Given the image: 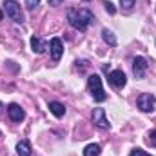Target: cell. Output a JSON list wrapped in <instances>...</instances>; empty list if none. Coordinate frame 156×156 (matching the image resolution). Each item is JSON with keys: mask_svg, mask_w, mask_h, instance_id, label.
Returning a JSON list of instances; mask_svg holds the SVG:
<instances>
[{"mask_svg": "<svg viewBox=\"0 0 156 156\" xmlns=\"http://www.w3.org/2000/svg\"><path fill=\"white\" fill-rule=\"evenodd\" d=\"M67 20H69V24H71L75 29L85 31L87 26L93 22V13L87 11V9H71V11L67 13Z\"/></svg>", "mask_w": 156, "mask_h": 156, "instance_id": "1", "label": "cell"}, {"mask_svg": "<svg viewBox=\"0 0 156 156\" xmlns=\"http://www.w3.org/2000/svg\"><path fill=\"white\" fill-rule=\"evenodd\" d=\"M87 87H89L91 96L96 102H104L107 98V94L104 91V85H102V78L98 76V75H91V76L87 78Z\"/></svg>", "mask_w": 156, "mask_h": 156, "instance_id": "2", "label": "cell"}, {"mask_svg": "<svg viewBox=\"0 0 156 156\" xmlns=\"http://www.w3.org/2000/svg\"><path fill=\"white\" fill-rule=\"evenodd\" d=\"M4 5H5V15H7L13 22H16V24H22V22H24L22 9H20V5H18L15 0H5Z\"/></svg>", "mask_w": 156, "mask_h": 156, "instance_id": "3", "label": "cell"}, {"mask_svg": "<svg viewBox=\"0 0 156 156\" xmlns=\"http://www.w3.org/2000/svg\"><path fill=\"white\" fill-rule=\"evenodd\" d=\"M138 109L142 113H153L154 111V105H156V96L151 94V93H144L138 96V102H136Z\"/></svg>", "mask_w": 156, "mask_h": 156, "instance_id": "4", "label": "cell"}, {"mask_svg": "<svg viewBox=\"0 0 156 156\" xmlns=\"http://www.w3.org/2000/svg\"><path fill=\"white\" fill-rule=\"evenodd\" d=\"M109 83L115 87V89H122V87H125V83H127V78H125V73L122 71V69H116V71H111L109 73Z\"/></svg>", "mask_w": 156, "mask_h": 156, "instance_id": "5", "label": "cell"}, {"mask_svg": "<svg viewBox=\"0 0 156 156\" xmlns=\"http://www.w3.org/2000/svg\"><path fill=\"white\" fill-rule=\"evenodd\" d=\"M147 69H149V64H147V60L144 56H136L133 60V73H134L136 78H144L145 73H147Z\"/></svg>", "mask_w": 156, "mask_h": 156, "instance_id": "6", "label": "cell"}, {"mask_svg": "<svg viewBox=\"0 0 156 156\" xmlns=\"http://www.w3.org/2000/svg\"><path fill=\"white\" fill-rule=\"evenodd\" d=\"M93 123H94L96 127H100V129H109V127H111L109 120L105 116V111H104L102 107H96V109L93 111Z\"/></svg>", "mask_w": 156, "mask_h": 156, "instance_id": "7", "label": "cell"}, {"mask_svg": "<svg viewBox=\"0 0 156 156\" xmlns=\"http://www.w3.org/2000/svg\"><path fill=\"white\" fill-rule=\"evenodd\" d=\"M49 51H51V56L55 62H58L64 55V45H62V40L60 38H53L49 42Z\"/></svg>", "mask_w": 156, "mask_h": 156, "instance_id": "8", "label": "cell"}, {"mask_svg": "<svg viewBox=\"0 0 156 156\" xmlns=\"http://www.w3.org/2000/svg\"><path fill=\"white\" fill-rule=\"evenodd\" d=\"M7 115H9V118H11V122H22V120L26 118L24 109H22L18 104H11V105H7Z\"/></svg>", "mask_w": 156, "mask_h": 156, "instance_id": "9", "label": "cell"}, {"mask_svg": "<svg viewBox=\"0 0 156 156\" xmlns=\"http://www.w3.org/2000/svg\"><path fill=\"white\" fill-rule=\"evenodd\" d=\"M16 153L18 156H31V144L27 140H22L16 144Z\"/></svg>", "mask_w": 156, "mask_h": 156, "instance_id": "10", "label": "cell"}, {"mask_svg": "<svg viewBox=\"0 0 156 156\" xmlns=\"http://www.w3.org/2000/svg\"><path fill=\"white\" fill-rule=\"evenodd\" d=\"M49 111H51L56 118H60V116L66 115V107H64V104H60V102H49Z\"/></svg>", "mask_w": 156, "mask_h": 156, "instance_id": "11", "label": "cell"}, {"mask_svg": "<svg viewBox=\"0 0 156 156\" xmlns=\"http://www.w3.org/2000/svg\"><path fill=\"white\" fill-rule=\"evenodd\" d=\"M31 47H33V51H35V53H44V51H45V49H47V44H45V42H42V40L40 38H37V37H33V38H31Z\"/></svg>", "mask_w": 156, "mask_h": 156, "instance_id": "12", "label": "cell"}, {"mask_svg": "<svg viewBox=\"0 0 156 156\" xmlns=\"http://www.w3.org/2000/svg\"><path fill=\"white\" fill-rule=\"evenodd\" d=\"M102 38H104V42H105V44H109L111 47H115V45L118 44L115 33H113V31H109V29H104V31H102Z\"/></svg>", "mask_w": 156, "mask_h": 156, "instance_id": "13", "label": "cell"}, {"mask_svg": "<svg viewBox=\"0 0 156 156\" xmlns=\"http://www.w3.org/2000/svg\"><path fill=\"white\" fill-rule=\"evenodd\" d=\"M102 151V147L98 144H89L85 149H83V156H98Z\"/></svg>", "mask_w": 156, "mask_h": 156, "instance_id": "14", "label": "cell"}, {"mask_svg": "<svg viewBox=\"0 0 156 156\" xmlns=\"http://www.w3.org/2000/svg\"><path fill=\"white\" fill-rule=\"evenodd\" d=\"M147 144H149V145H153V147H156V129H154V131H151V133L147 134Z\"/></svg>", "mask_w": 156, "mask_h": 156, "instance_id": "15", "label": "cell"}, {"mask_svg": "<svg viewBox=\"0 0 156 156\" xmlns=\"http://www.w3.org/2000/svg\"><path fill=\"white\" fill-rule=\"evenodd\" d=\"M129 156H153V154H149V153H147V151H144V149H133Z\"/></svg>", "mask_w": 156, "mask_h": 156, "instance_id": "16", "label": "cell"}, {"mask_svg": "<svg viewBox=\"0 0 156 156\" xmlns=\"http://www.w3.org/2000/svg\"><path fill=\"white\" fill-rule=\"evenodd\" d=\"M104 5H105V11H109V15H115L116 13V7H115L113 2H104Z\"/></svg>", "mask_w": 156, "mask_h": 156, "instance_id": "17", "label": "cell"}, {"mask_svg": "<svg viewBox=\"0 0 156 156\" xmlns=\"http://www.w3.org/2000/svg\"><path fill=\"white\" fill-rule=\"evenodd\" d=\"M134 2H136V0H120V4H122L123 9H131V7L134 5Z\"/></svg>", "mask_w": 156, "mask_h": 156, "instance_id": "18", "label": "cell"}, {"mask_svg": "<svg viewBox=\"0 0 156 156\" xmlns=\"http://www.w3.org/2000/svg\"><path fill=\"white\" fill-rule=\"evenodd\" d=\"M38 4H40V0H26V7L27 9H35Z\"/></svg>", "mask_w": 156, "mask_h": 156, "instance_id": "19", "label": "cell"}, {"mask_svg": "<svg viewBox=\"0 0 156 156\" xmlns=\"http://www.w3.org/2000/svg\"><path fill=\"white\" fill-rule=\"evenodd\" d=\"M62 2H64V0H49V5H55V7H56V5H60Z\"/></svg>", "mask_w": 156, "mask_h": 156, "instance_id": "20", "label": "cell"}, {"mask_svg": "<svg viewBox=\"0 0 156 156\" xmlns=\"http://www.w3.org/2000/svg\"><path fill=\"white\" fill-rule=\"evenodd\" d=\"M2 107H4V105H2V102H0V113H2Z\"/></svg>", "mask_w": 156, "mask_h": 156, "instance_id": "21", "label": "cell"}, {"mask_svg": "<svg viewBox=\"0 0 156 156\" xmlns=\"http://www.w3.org/2000/svg\"><path fill=\"white\" fill-rule=\"evenodd\" d=\"M2 16H4V13H2V11H0V20H2Z\"/></svg>", "mask_w": 156, "mask_h": 156, "instance_id": "22", "label": "cell"}, {"mask_svg": "<svg viewBox=\"0 0 156 156\" xmlns=\"http://www.w3.org/2000/svg\"><path fill=\"white\" fill-rule=\"evenodd\" d=\"M83 2H89V0H83Z\"/></svg>", "mask_w": 156, "mask_h": 156, "instance_id": "23", "label": "cell"}]
</instances>
